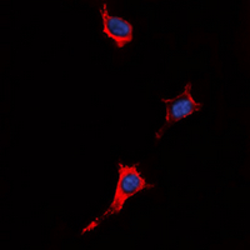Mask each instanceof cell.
Instances as JSON below:
<instances>
[{
    "label": "cell",
    "instance_id": "6da1fadb",
    "mask_svg": "<svg viewBox=\"0 0 250 250\" xmlns=\"http://www.w3.org/2000/svg\"><path fill=\"white\" fill-rule=\"evenodd\" d=\"M137 164L125 165L122 162L118 163V175L119 179L117 183V189H115V194H114L113 202H111L110 207L108 208V210H105L100 216L97 219H94L93 222L89 225H86L82 230V235L85 233L94 230L95 228L99 227L102 222H104L105 219H108L111 215H117L124 208L125 202L131 198V196L137 195L140 191L145 190V189H151L155 188L154 184H149L146 180L142 176V173L138 169Z\"/></svg>",
    "mask_w": 250,
    "mask_h": 250
},
{
    "label": "cell",
    "instance_id": "3957f363",
    "mask_svg": "<svg viewBox=\"0 0 250 250\" xmlns=\"http://www.w3.org/2000/svg\"><path fill=\"white\" fill-rule=\"evenodd\" d=\"M100 15L103 20V33L109 39L115 42L118 49L124 48L133 42L134 26L130 21L109 14L106 3H103Z\"/></svg>",
    "mask_w": 250,
    "mask_h": 250
},
{
    "label": "cell",
    "instance_id": "7a4b0ae2",
    "mask_svg": "<svg viewBox=\"0 0 250 250\" xmlns=\"http://www.w3.org/2000/svg\"><path fill=\"white\" fill-rule=\"evenodd\" d=\"M162 102L164 103L165 108H167V115H165L164 125L155 133V140L162 139L165 131L170 126H173L175 123L180 122L185 118H189L203 109V103L195 102L191 95L190 82L187 83L182 93L178 94L176 97L170 98V99L162 98Z\"/></svg>",
    "mask_w": 250,
    "mask_h": 250
}]
</instances>
